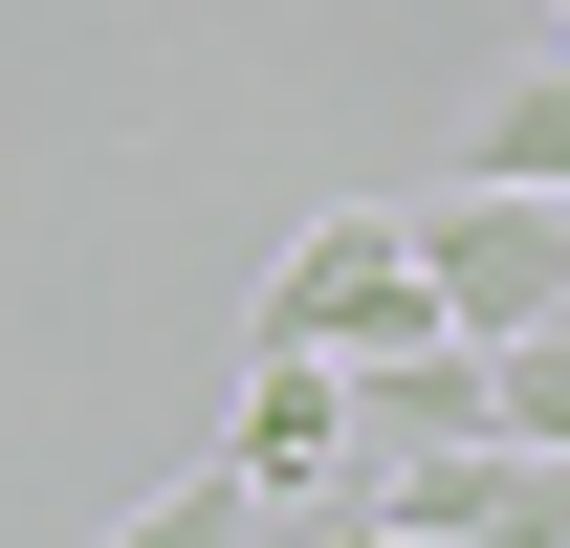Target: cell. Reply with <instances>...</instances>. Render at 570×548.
Instances as JSON below:
<instances>
[{
  "label": "cell",
  "instance_id": "obj_2",
  "mask_svg": "<svg viewBox=\"0 0 570 548\" xmlns=\"http://www.w3.org/2000/svg\"><path fill=\"white\" fill-rule=\"evenodd\" d=\"M417 219V285H439V330H549L570 307V198H504V176H461V198H395Z\"/></svg>",
  "mask_w": 570,
  "mask_h": 548
},
{
  "label": "cell",
  "instance_id": "obj_1",
  "mask_svg": "<svg viewBox=\"0 0 570 548\" xmlns=\"http://www.w3.org/2000/svg\"><path fill=\"white\" fill-rule=\"evenodd\" d=\"M242 330H285V351H395V330H439V285H417V219L395 198H330V219H285V264H264V307Z\"/></svg>",
  "mask_w": 570,
  "mask_h": 548
},
{
  "label": "cell",
  "instance_id": "obj_4",
  "mask_svg": "<svg viewBox=\"0 0 570 548\" xmlns=\"http://www.w3.org/2000/svg\"><path fill=\"white\" fill-rule=\"evenodd\" d=\"M461 176H504V198H570V45H527V67L483 88V133H461Z\"/></svg>",
  "mask_w": 570,
  "mask_h": 548
},
{
  "label": "cell",
  "instance_id": "obj_5",
  "mask_svg": "<svg viewBox=\"0 0 570 548\" xmlns=\"http://www.w3.org/2000/svg\"><path fill=\"white\" fill-rule=\"evenodd\" d=\"M154 527H176V548H242V527H285V505H264V482H242V461H198V482H176V505H154Z\"/></svg>",
  "mask_w": 570,
  "mask_h": 548
},
{
  "label": "cell",
  "instance_id": "obj_6",
  "mask_svg": "<svg viewBox=\"0 0 570 548\" xmlns=\"http://www.w3.org/2000/svg\"><path fill=\"white\" fill-rule=\"evenodd\" d=\"M549 45H570V0H549Z\"/></svg>",
  "mask_w": 570,
  "mask_h": 548
},
{
  "label": "cell",
  "instance_id": "obj_3",
  "mask_svg": "<svg viewBox=\"0 0 570 548\" xmlns=\"http://www.w3.org/2000/svg\"><path fill=\"white\" fill-rule=\"evenodd\" d=\"M219 461L307 527V505L352 482V373H330V351H285V330H242V439H219Z\"/></svg>",
  "mask_w": 570,
  "mask_h": 548
}]
</instances>
